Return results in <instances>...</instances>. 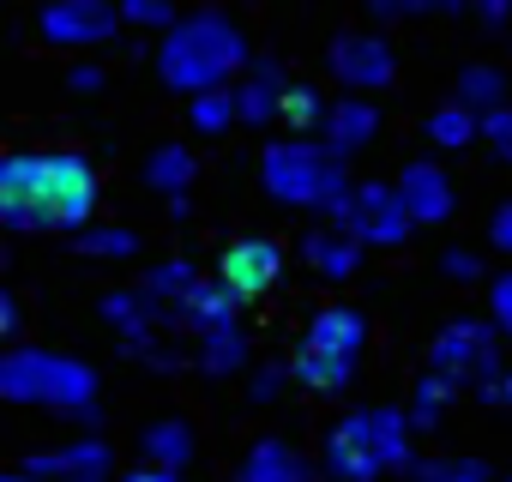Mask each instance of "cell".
Returning <instances> with one entry per match:
<instances>
[{"label":"cell","instance_id":"603a6c76","mask_svg":"<svg viewBox=\"0 0 512 482\" xmlns=\"http://www.w3.org/2000/svg\"><path fill=\"white\" fill-rule=\"evenodd\" d=\"M458 392H464L458 380H446V374H434V368H428V374L416 380V398H410V422H416V434H422V428H434V422L452 410V398H458Z\"/></svg>","mask_w":512,"mask_h":482},{"label":"cell","instance_id":"ac0fdd59","mask_svg":"<svg viewBox=\"0 0 512 482\" xmlns=\"http://www.w3.org/2000/svg\"><path fill=\"white\" fill-rule=\"evenodd\" d=\"M452 103L470 109L476 121H488L494 109L512 103V97H506V73H500L494 61H470V67H458V79H452Z\"/></svg>","mask_w":512,"mask_h":482},{"label":"cell","instance_id":"52a82bcc","mask_svg":"<svg viewBox=\"0 0 512 482\" xmlns=\"http://www.w3.org/2000/svg\"><path fill=\"white\" fill-rule=\"evenodd\" d=\"M410 205H404V193L398 187H386V181H356V199H350V211H344V235L356 241V248H404L410 241Z\"/></svg>","mask_w":512,"mask_h":482},{"label":"cell","instance_id":"74e56055","mask_svg":"<svg viewBox=\"0 0 512 482\" xmlns=\"http://www.w3.org/2000/svg\"><path fill=\"white\" fill-rule=\"evenodd\" d=\"M494 404H500V410H512V368H506V380H500V392H494Z\"/></svg>","mask_w":512,"mask_h":482},{"label":"cell","instance_id":"ffe728a7","mask_svg":"<svg viewBox=\"0 0 512 482\" xmlns=\"http://www.w3.org/2000/svg\"><path fill=\"white\" fill-rule=\"evenodd\" d=\"M193 175H199V157H193L187 145H157V151L145 157V181H151L163 199H187Z\"/></svg>","mask_w":512,"mask_h":482},{"label":"cell","instance_id":"8992f818","mask_svg":"<svg viewBox=\"0 0 512 482\" xmlns=\"http://www.w3.org/2000/svg\"><path fill=\"white\" fill-rule=\"evenodd\" d=\"M500 344H506V338L494 332V320H446V326L434 332V344H428V368L446 374V380H458V386H476V392L494 404V392H500V380H506Z\"/></svg>","mask_w":512,"mask_h":482},{"label":"cell","instance_id":"cb8c5ba5","mask_svg":"<svg viewBox=\"0 0 512 482\" xmlns=\"http://www.w3.org/2000/svg\"><path fill=\"white\" fill-rule=\"evenodd\" d=\"M193 362H199L205 374H235V368H247V338H241V326L199 338V344H193Z\"/></svg>","mask_w":512,"mask_h":482},{"label":"cell","instance_id":"4dcf8cb0","mask_svg":"<svg viewBox=\"0 0 512 482\" xmlns=\"http://www.w3.org/2000/svg\"><path fill=\"white\" fill-rule=\"evenodd\" d=\"M488 308H494V332L512 344V272H500V278H494V290H488Z\"/></svg>","mask_w":512,"mask_h":482},{"label":"cell","instance_id":"9a60e30c","mask_svg":"<svg viewBox=\"0 0 512 482\" xmlns=\"http://www.w3.org/2000/svg\"><path fill=\"white\" fill-rule=\"evenodd\" d=\"M284 91H290V79H284L272 61H253V67L241 73V85H235V109H241V121H247V127L284 121Z\"/></svg>","mask_w":512,"mask_h":482},{"label":"cell","instance_id":"30bf717a","mask_svg":"<svg viewBox=\"0 0 512 482\" xmlns=\"http://www.w3.org/2000/svg\"><path fill=\"white\" fill-rule=\"evenodd\" d=\"M278 272H284V248H278L272 235H241V241H229L223 260H217V284L235 296V308L241 302H260L278 284Z\"/></svg>","mask_w":512,"mask_h":482},{"label":"cell","instance_id":"83f0119b","mask_svg":"<svg viewBox=\"0 0 512 482\" xmlns=\"http://www.w3.org/2000/svg\"><path fill=\"white\" fill-rule=\"evenodd\" d=\"M187 121H193L199 133H223L229 121H241V109H235V91H211V97H193V103H187Z\"/></svg>","mask_w":512,"mask_h":482},{"label":"cell","instance_id":"2e32d148","mask_svg":"<svg viewBox=\"0 0 512 482\" xmlns=\"http://www.w3.org/2000/svg\"><path fill=\"white\" fill-rule=\"evenodd\" d=\"M302 266H308L314 278H326V284H344V278L362 266V248H356L338 223H320V229L302 235Z\"/></svg>","mask_w":512,"mask_h":482},{"label":"cell","instance_id":"7a4b0ae2","mask_svg":"<svg viewBox=\"0 0 512 482\" xmlns=\"http://www.w3.org/2000/svg\"><path fill=\"white\" fill-rule=\"evenodd\" d=\"M410 440H416L410 410H398V404H368V410H350V416H338V422L326 428L320 464H326L332 482H380L386 470H416Z\"/></svg>","mask_w":512,"mask_h":482},{"label":"cell","instance_id":"4fadbf2b","mask_svg":"<svg viewBox=\"0 0 512 482\" xmlns=\"http://www.w3.org/2000/svg\"><path fill=\"white\" fill-rule=\"evenodd\" d=\"M25 470L37 482H73V476H109V446L97 434H79L73 446H55V452H31Z\"/></svg>","mask_w":512,"mask_h":482},{"label":"cell","instance_id":"f546056e","mask_svg":"<svg viewBox=\"0 0 512 482\" xmlns=\"http://www.w3.org/2000/svg\"><path fill=\"white\" fill-rule=\"evenodd\" d=\"M482 145H488L500 163H512V103H506V109H494V115L482 121Z\"/></svg>","mask_w":512,"mask_h":482},{"label":"cell","instance_id":"7c38bea8","mask_svg":"<svg viewBox=\"0 0 512 482\" xmlns=\"http://www.w3.org/2000/svg\"><path fill=\"white\" fill-rule=\"evenodd\" d=\"M374 133H380V109L368 103V97H338L332 109H326V127H320V145L344 163V157H356V151H368L374 145Z\"/></svg>","mask_w":512,"mask_h":482},{"label":"cell","instance_id":"7402d4cb","mask_svg":"<svg viewBox=\"0 0 512 482\" xmlns=\"http://www.w3.org/2000/svg\"><path fill=\"white\" fill-rule=\"evenodd\" d=\"M422 133H428V145H440V151H464V145H476L482 121H476L470 109H458V103H440V109L422 121Z\"/></svg>","mask_w":512,"mask_h":482},{"label":"cell","instance_id":"1f68e13d","mask_svg":"<svg viewBox=\"0 0 512 482\" xmlns=\"http://www.w3.org/2000/svg\"><path fill=\"white\" fill-rule=\"evenodd\" d=\"M284 380H290V368H278V362H272V368H260V374L247 380V404H272V398L284 392Z\"/></svg>","mask_w":512,"mask_h":482},{"label":"cell","instance_id":"f35d334b","mask_svg":"<svg viewBox=\"0 0 512 482\" xmlns=\"http://www.w3.org/2000/svg\"><path fill=\"white\" fill-rule=\"evenodd\" d=\"M0 482H37V476H31V470L19 464V470H7V476H0Z\"/></svg>","mask_w":512,"mask_h":482},{"label":"cell","instance_id":"e0dca14e","mask_svg":"<svg viewBox=\"0 0 512 482\" xmlns=\"http://www.w3.org/2000/svg\"><path fill=\"white\" fill-rule=\"evenodd\" d=\"M302 344L308 350H326V356H362V344H368V320L356 314V308H344V302H332V308H320L314 320H308V332H302Z\"/></svg>","mask_w":512,"mask_h":482},{"label":"cell","instance_id":"5b68a950","mask_svg":"<svg viewBox=\"0 0 512 482\" xmlns=\"http://www.w3.org/2000/svg\"><path fill=\"white\" fill-rule=\"evenodd\" d=\"M0 392L13 404H43V410H61V416H79L85 428L103 422L97 410V374L61 350H31V344H13V356L0 362Z\"/></svg>","mask_w":512,"mask_h":482},{"label":"cell","instance_id":"6da1fadb","mask_svg":"<svg viewBox=\"0 0 512 482\" xmlns=\"http://www.w3.org/2000/svg\"><path fill=\"white\" fill-rule=\"evenodd\" d=\"M97 193L103 181L79 151H7V163H0V217L19 235H37V229L85 235Z\"/></svg>","mask_w":512,"mask_h":482},{"label":"cell","instance_id":"8d00e7d4","mask_svg":"<svg viewBox=\"0 0 512 482\" xmlns=\"http://www.w3.org/2000/svg\"><path fill=\"white\" fill-rule=\"evenodd\" d=\"M0 332L19 338V296H13V290H0Z\"/></svg>","mask_w":512,"mask_h":482},{"label":"cell","instance_id":"e575fe53","mask_svg":"<svg viewBox=\"0 0 512 482\" xmlns=\"http://www.w3.org/2000/svg\"><path fill=\"white\" fill-rule=\"evenodd\" d=\"M115 482H181V470H163V464H145V458H139V464L121 470Z\"/></svg>","mask_w":512,"mask_h":482},{"label":"cell","instance_id":"4316f807","mask_svg":"<svg viewBox=\"0 0 512 482\" xmlns=\"http://www.w3.org/2000/svg\"><path fill=\"white\" fill-rule=\"evenodd\" d=\"M410 476L416 482H500L482 458H422Z\"/></svg>","mask_w":512,"mask_h":482},{"label":"cell","instance_id":"d6986e66","mask_svg":"<svg viewBox=\"0 0 512 482\" xmlns=\"http://www.w3.org/2000/svg\"><path fill=\"white\" fill-rule=\"evenodd\" d=\"M290 374H296V386L302 392H314V398H338V392H350V380H356V362L350 356H326V350H296L290 356Z\"/></svg>","mask_w":512,"mask_h":482},{"label":"cell","instance_id":"ba28073f","mask_svg":"<svg viewBox=\"0 0 512 482\" xmlns=\"http://www.w3.org/2000/svg\"><path fill=\"white\" fill-rule=\"evenodd\" d=\"M37 37L49 49H103L121 37V7L109 0H55L37 13Z\"/></svg>","mask_w":512,"mask_h":482},{"label":"cell","instance_id":"d6a6232c","mask_svg":"<svg viewBox=\"0 0 512 482\" xmlns=\"http://www.w3.org/2000/svg\"><path fill=\"white\" fill-rule=\"evenodd\" d=\"M440 272H446V278H482V254H470V248H446V254H440Z\"/></svg>","mask_w":512,"mask_h":482},{"label":"cell","instance_id":"277c9868","mask_svg":"<svg viewBox=\"0 0 512 482\" xmlns=\"http://www.w3.org/2000/svg\"><path fill=\"white\" fill-rule=\"evenodd\" d=\"M260 181H266V193L278 205H314L332 223H344V211L356 199V181L344 175V163L320 139H278V145H266Z\"/></svg>","mask_w":512,"mask_h":482},{"label":"cell","instance_id":"8fae6325","mask_svg":"<svg viewBox=\"0 0 512 482\" xmlns=\"http://www.w3.org/2000/svg\"><path fill=\"white\" fill-rule=\"evenodd\" d=\"M392 187L404 193V205H410V217H416V223H446V217L458 211V187H452V175H446L434 157L404 163V175H398Z\"/></svg>","mask_w":512,"mask_h":482},{"label":"cell","instance_id":"9c48e42d","mask_svg":"<svg viewBox=\"0 0 512 482\" xmlns=\"http://www.w3.org/2000/svg\"><path fill=\"white\" fill-rule=\"evenodd\" d=\"M326 73L344 85V91H386L392 79H398V55H392V43L386 37H374V31H344V37H332V49H326Z\"/></svg>","mask_w":512,"mask_h":482},{"label":"cell","instance_id":"5bb4252c","mask_svg":"<svg viewBox=\"0 0 512 482\" xmlns=\"http://www.w3.org/2000/svg\"><path fill=\"white\" fill-rule=\"evenodd\" d=\"M235 482H314V464H308L290 440L266 434V440H253L247 458L235 464Z\"/></svg>","mask_w":512,"mask_h":482},{"label":"cell","instance_id":"d590c367","mask_svg":"<svg viewBox=\"0 0 512 482\" xmlns=\"http://www.w3.org/2000/svg\"><path fill=\"white\" fill-rule=\"evenodd\" d=\"M67 85H73V91H103V85H109V73L85 61V67H73V73H67Z\"/></svg>","mask_w":512,"mask_h":482},{"label":"cell","instance_id":"f1b7e54d","mask_svg":"<svg viewBox=\"0 0 512 482\" xmlns=\"http://www.w3.org/2000/svg\"><path fill=\"white\" fill-rule=\"evenodd\" d=\"M121 25H139V31H175L181 25V13L175 7H163V0H127V7H121Z\"/></svg>","mask_w":512,"mask_h":482},{"label":"cell","instance_id":"d4e9b609","mask_svg":"<svg viewBox=\"0 0 512 482\" xmlns=\"http://www.w3.org/2000/svg\"><path fill=\"white\" fill-rule=\"evenodd\" d=\"M326 109H332V103H326L314 85H290V91H284V121L296 127V139L320 133V127H326Z\"/></svg>","mask_w":512,"mask_h":482},{"label":"cell","instance_id":"484cf974","mask_svg":"<svg viewBox=\"0 0 512 482\" xmlns=\"http://www.w3.org/2000/svg\"><path fill=\"white\" fill-rule=\"evenodd\" d=\"M73 248L91 254V260H133V254H139V235L121 229V223H103V229H85Z\"/></svg>","mask_w":512,"mask_h":482},{"label":"cell","instance_id":"44dd1931","mask_svg":"<svg viewBox=\"0 0 512 482\" xmlns=\"http://www.w3.org/2000/svg\"><path fill=\"white\" fill-rule=\"evenodd\" d=\"M139 452H145V464L181 470V464H193V428L187 422H151V428H139Z\"/></svg>","mask_w":512,"mask_h":482},{"label":"cell","instance_id":"60d3db41","mask_svg":"<svg viewBox=\"0 0 512 482\" xmlns=\"http://www.w3.org/2000/svg\"><path fill=\"white\" fill-rule=\"evenodd\" d=\"M506 482H512V476H506Z\"/></svg>","mask_w":512,"mask_h":482},{"label":"cell","instance_id":"3957f363","mask_svg":"<svg viewBox=\"0 0 512 482\" xmlns=\"http://www.w3.org/2000/svg\"><path fill=\"white\" fill-rule=\"evenodd\" d=\"M247 67H253V61H247V37H241L223 13H187V19L163 37V49H157L163 85L181 91L187 103H193V97H211V91H229L223 79H229V73H247Z\"/></svg>","mask_w":512,"mask_h":482},{"label":"cell","instance_id":"836d02e7","mask_svg":"<svg viewBox=\"0 0 512 482\" xmlns=\"http://www.w3.org/2000/svg\"><path fill=\"white\" fill-rule=\"evenodd\" d=\"M488 248L512 254V199H506V205H494V217H488Z\"/></svg>","mask_w":512,"mask_h":482},{"label":"cell","instance_id":"ab89813d","mask_svg":"<svg viewBox=\"0 0 512 482\" xmlns=\"http://www.w3.org/2000/svg\"><path fill=\"white\" fill-rule=\"evenodd\" d=\"M73 482H109V476H73Z\"/></svg>","mask_w":512,"mask_h":482}]
</instances>
